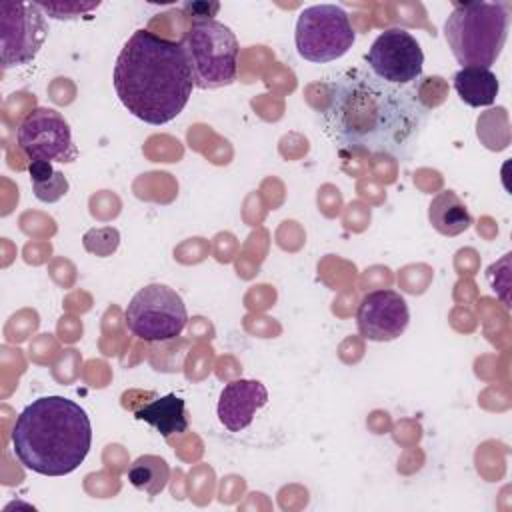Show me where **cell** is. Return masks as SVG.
<instances>
[{"label":"cell","mask_w":512,"mask_h":512,"mask_svg":"<svg viewBox=\"0 0 512 512\" xmlns=\"http://www.w3.org/2000/svg\"><path fill=\"white\" fill-rule=\"evenodd\" d=\"M54 172L56 170L52 168V162H48V160H30V164H28V174H30L32 184L48 180Z\"/></svg>","instance_id":"20"},{"label":"cell","mask_w":512,"mask_h":512,"mask_svg":"<svg viewBox=\"0 0 512 512\" xmlns=\"http://www.w3.org/2000/svg\"><path fill=\"white\" fill-rule=\"evenodd\" d=\"M122 106L146 124L174 120L190 100L194 78L180 42L136 30L122 46L112 74Z\"/></svg>","instance_id":"2"},{"label":"cell","mask_w":512,"mask_h":512,"mask_svg":"<svg viewBox=\"0 0 512 512\" xmlns=\"http://www.w3.org/2000/svg\"><path fill=\"white\" fill-rule=\"evenodd\" d=\"M454 88L464 104L480 108L490 106L496 100L500 84L490 68L464 66L454 76Z\"/></svg>","instance_id":"15"},{"label":"cell","mask_w":512,"mask_h":512,"mask_svg":"<svg viewBox=\"0 0 512 512\" xmlns=\"http://www.w3.org/2000/svg\"><path fill=\"white\" fill-rule=\"evenodd\" d=\"M36 6L46 12L52 18L58 20H70V18H78L90 10H96L100 6V2H76V0H60V2H36Z\"/></svg>","instance_id":"17"},{"label":"cell","mask_w":512,"mask_h":512,"mask_svg":"<svg viewBox=\"0 0 512 512\" xmlns=\"http://www.w3.org/2000/svg\"><path fill=\"white\" fill-rule=\"evenodd\" d=\"M134 416L138 420L154 426L160 432V436H164V438H168L172 434H182L188 430L186 404L176 394H166V396L152 400L150 404L138 408Z\"/></svg>","instance_id":"13"},{"label":"cell","mask_w":512,"mask_h":512,"mask_svg":"<svg viewBox=\"0 0 512 512\" xmlns=\"http://www.w3.org/2000/svg\"><path fill=\"white\" fill-rule=\"evenodd\" d=\"M428 220L442 236H458L470 228L472 216L454 190L438 192L428 206Z\"/></svg>","instance_id":"14"},{"label":"cell","mask_w":512,"mask_h":512,"mask_svg":"<svg viewBox=\"0 0 512 512\" xmlns=\"http://www.w3.org/2000/svg\"><path fill=\"white\" fill-rule=\"evenodd\" d=\"M168 480H170V466L166 464L164 458L154 454L136 458L128 468V482L134 488L146 492L148 496L160 494L166 488Z\"/></svg>","instance_id":"16"},{"label":"cell","mask_w":512,"mask_h":512,"mask_svg":"<svg viewBox=\"0 0 512 512\" xmlns=\"http://www.w3.org/2000/svg\"><path fill=\"white\" fill-rule=\"evenodd\" d=\"M18 146L30 160L74 162L78 146L72 140V130L64 116L54 108H34L20 122Z\"/></svg>","instance_id":"9"},{"label":"cell","mask_w":512,"mask_h":512,"mask_svg":"<svg viewBox=\"0 0 512 512\" xmlns=\"http://www.w3.org/2000/svg\"><path fill=\"white\" fill-rule=\"evenodd\" d=\"M90 444L92 424L86 410L64 396L36 398L12 428L14 456L42 476L74 472L88 456Z\"/></svg>","instance_id":"3"},{"label":"cell","mask_w":512,"mask_h":512,"mask_svg":"<svg viewBox=\"0 0 512 512\" xmlns=\"http://www.w3.org/2000/svg\"><path fill=\"white\" fill-rule=\"evenodd\" d=\"M294 40L304 60L324 64L342 58L352 48L356 32L340 6L314 4L298 14Z\"/></svg>","instance_id":"6"},{"label":"cell","mask_w":512,"mask_h":512,"mask_svg":"<svg viewBox=\"0 0 512 512\" xmlns=\"http://www.w3.org/2000/svg\"><path fill=\"white\" fill-rule=\"evenodd\" d=\"M32 190H34V196L42 202H48V204L58 202L68 192V180L62 172L56 170L48 180L32 184Z\"/></svg>","instance_id":"18"},{"label":"cell","mask_w":512,"mask_h":512,"mask_svg":"<svg viewBox=\"0 0 512 512\" xmlns=\"http://www.w3.org/2000/svg\"><path fill=\"white\" fill-rule=\"evenodd\" d=\"M410 310L404 296L396 290H372L358 306L356 324L360 336L372 342H390L404 334Z\"/></svg>","instance_id":"11"},{"label":"cell","mask_w":512,"mask_h":512,"mask_svg":"<svg viewBox=\"0 0 512 512\" xmlns=\"http://www.w3.org/2000/svg\"><path fill=\"white\" fill-rule=\"evenodd\" d=\"M446 42L458 64L490 68L508 36V10L496 2H464L444 22Z\"/></svg>","instance_id":"4"},{"label":"cell","mask_w":512,"mask_h":512,"mask_svg":"<svg viewBox=\"0 0 512 512\" xmlns=\"http://www.w3.org/2000/svg\"><path fill=\"white\" fill-rule=\"evenodd\" d=\"M48 34L44 12L36 2L0 4V60L2 68L24 66L36 58Z\"/></svg>","instance_id":"8"},{"label":"cell","mask_w":512,"mask_h":512,"mask_svg":"<svg viewBox=\"0 0 512 512\" xmlns=\"http://www.w3.org/2000/svg\"><path fill=\"white\" fill-rule=\"evenodd\" d=\"M180 44L188 56L196 88L214 90L236 80L240 48L236 34L226 24L214 18L194 20Z\"/></svg>","instance_id":"5"},{"label":"cell","mask_w":512,"mask_h":512,"mask_svg":"<svg viewBox=\"0 0 512 512\" xmlns=\"http://www.w3.org/2000/svg\"><path fill=\"white\" fill-rule=\"evenodd\" d=\"M428 108L410 86L352 68L328 84L324 124L340 148L408 158L418 144Z\"/></svg>","instance_id":"1"},{"label":"cell","mask_w":512,"mask_h":512,"mask_svg":"<svg viewBox=\"0 0 512 512\" xmlns=\"http://www.w3.org/2000/svg\"><path fill=\"white\" fill-rule=\"evenodd\" d=\"M268 390L260 380H232L224 386L218 400V420L230 432L248 428L256 410L266 406Z\"/></svg>","instance_id":"12"},{"label":"cell","mask_w":512,"mask_h":512,"mask_svg":"<svg viewBox=\"0 0 512 512\" xmlns=\"http://www.w3.org/2000/svg\"><path fill=\"white\" fill-rule=\"evenodd\" d=\"M370 72L384 82L406 86L420 78L424 54L418 40L404 28L384 30L366 54Z\"/></svg>","instance_id":"10"},{"label":"cell","mask_w":512,"mask_h":512,"mask_svg":"<svg viewBox=\"0 0 512 512\" xmlns=\"http://www.w3.org/2000/svg\"><path fill=\"white\" fill-rule=\"evenodd\" d=\"M128 330L144 342H166L182 334L188 312L182 296L166 284L140 288L126 306Z\"/></svg>","instance_id":"7"},{"label":"cell","mask_w":512,"mask_h":512,"mask_svg":"<svg viewBox=\"0 0 512 512\" xmlns=\"http://www.w3.org/2000/svg\"><path fill=\"white\" fill-rule=\"evenodd\" d=\"M220 4L218 2H186L184 10H188L196 22L200 20H212V16L218 12Z\"/></svg>","instance_id":"19"}]
</instances>
